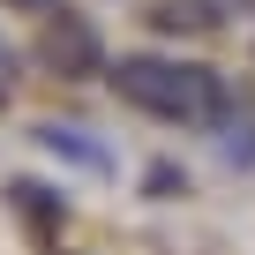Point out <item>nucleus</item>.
I'll return each mask as SVG.
<instances>
[{"label": "nucleus", "instance_id": "nucleus-1", "mask_svg": "<svg viewBox=\"0 0 255 255\" xmlns=\"http://www.w3.org/2000/svg\"><path fill=\"white\" fill-rule=\"evenodd\" d=\"M113 90L165 120V128H225L233 98H225V75L203 68V60H173V53H120L113 60Z\"/></svg>", "mask_w": 255, "mask_h": 255}, {"label": "nucleus", "instance_id": "nucleus-2", "mask_svg": "<svg viewBox=\"0 0 255 255\" xmlns=\"http://www.w3.org/2000/svg\"><path fill=\"white\" fill-rule=\"evenodd\" d=\"M38 68L45 75H90L98 60H105V38L90 30V15H75V8H60V15H45L38 23Z\"/></svg>", "mask_w": 255, "mask_h": 255}, {"label": "nucleus", "instance_id": "nucleus-3", "mask_svg": "<svg viewBox=\"0 0 255 255\" xmlns=\"http://www.w3.org/2000/svg\"><path fill=\"white\" fill-rule=\"evenodd\" d=\"M225 15H233V0H150L143 8L150 30H218Z\"/></svg>", "mask_w": 255, "mask_h": 255}, {"label": "nucleus", "instance_id": "nucleus-4", "mask_svg": "<svg viewBox=\"0 0 255 255\" xmlns=\"http://www.w3.org/2000/svg\"><path fill=\"white\" fill-rule=\"evenodd\" d=\"M38 143H45V150H68V158H83V165H113V150H105L98 135H75V128H38Z\"/></svg>", "mask_w": 255, "mask_h": 255}, {"label": "nucleus", "instance_id": "nucleus-5", "mask_svg": "<svg viewBox=\"0 0 255 255\" xmlns=\"http://www.w3.org/2000/svg\"><path fill=\"white\" fill-rule=\"evenodd\" d=\"M8 195H15L23 210H38V218H60V195H53V188H30V180H15Z\"/></svg>", "mask_w": 255, "mask_h": 255}, {"label": "nucleus", "instance_id": "nucleus-6", "mask_svg": "<svg viewBox=\"0 0 255 255\" xmlns=\"http://www.w3.org/2000/svg\"><path fill=\"white\" fill-rule=\"evenodd\" d=\"M8 8H23V15H60V0H8Z\"/></svg>", "mask_w": 255, "mask_h": 255}, {"label": "nucleus", "instance_id": "nucleus-7", "mask_svg": "<svg viewBox=\"0 0 255 255\" xmlns=\"http://www.w3.org/2000/svg\"><path fill=\"white\" fill-rule=\"evenodd\" d=\"M0 75H8V60H0Z\"/></svg>", "mask_w": 255, "mask_h": 255}]
</instances>
